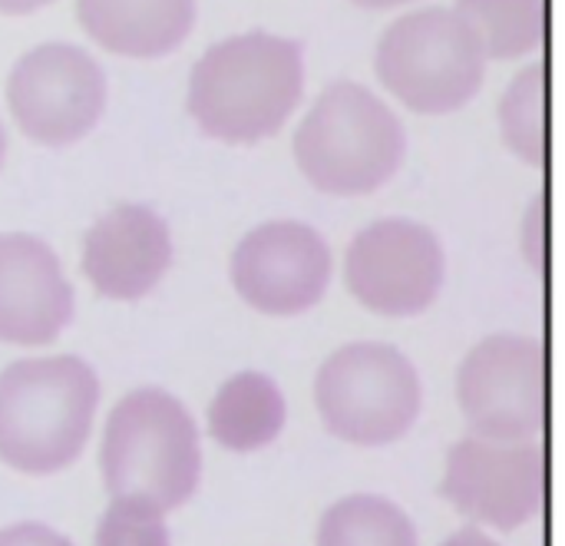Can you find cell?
Instances as JSON below:
<instances>
[{
  "label": "cell",
  "instance_id": "1",
  "mask_svg": "<svg viewBox=\"0 0 565 546\" xmlns=\"http://www.w3.org/2000/svg\"><path fill=\"white\" fill-rule=\"evenodd\" d=\"M305 93V50L291 36L248 30L212 43L189 73L185 106L195 126L228 146L275 136Z\"/></svg>",
  "mask_w": 565,
  "mask_h": 546
},
{
  "label": "cell",
  "instance_id": "2",
  "mask_svg": "<svg viewBox=\"0 0 565 546\" xmlns=\"http://www.w3.org/2000/svg\"><path fill=\"white\" fill-rule=\"evenodd\" d=\"M99 378L76 355L20 358L0 371V461L26 477H50L89 444Z\"/></svg>",
  "mask_w": 565,
  "mask_h": 546
},
{
  "label": "cell",
  "instance_id": "3",
  "mask_svg": "<svg viewBox=\"0 0 565 546\" xmlns=\"http://www.w3.org/2000/svg\"><path fill=\"white\" fill-rule=\"evenodd\" d=\"M291 149L301 176L318 192L338 199L371 196L404 166L407 129L371 86L334 80L298 123Z\"/></svg>",
  "mask_w": 565,
  "mask_h": 546
},
{
  "label": "cell",
  "instance_id": "4",
  "mask_svg": "<svg viewBox=\"0 0 565 546\" xmlns=\"http://www.w3.org/2000/svg\"><path fill=\"white\" fill-rule=\"evenodd\" d=\"M99 471L109 497L156 511L189 504L202 481V438L189 408L162 388L122 395L103 424Z\"/></svg>",
  "mask_w": 565,
  "mask_h": 546
},
{
  "label": "cell",
  "instance_id": "5",
  "mask_svg": "<svg viewBox=\"0 0 565 546\" xmlns=\"http://www.w3.org/2000/svg\"><path fill=\"white\" fill-rule=\"evenodd\" d=\"M321 424L354 448H391L420 418L424 385L414 361L384 342H351L315 375Z\"/></svg>",
  "mask_w": 565,
  "mask_h": 546
},
{
  "label": "cell",
  "instance_id": "6",
  "mask_svg": "<svg viewBox=\"0 0 565 546\" xmlns=\"http://www.w3.org/2000/svg\"><path fill=\"white\" fill-rule=\"evenodd\" d=\"M374 73L407 109L447 116L480 93L487 56L454 7H420L397 17L381 33Z\"/></svg>",
  "mask_w": 565,
  "mask_h": 546
},
{
  "label": "cell",
  "instance_id": "7",
  "mask_svg": "<svg viewBox=\"0 0 565 546\" xmlns=\"http://www.w3.org/2000/svg\"><path fill=\"white\" fill-rule=\"evenodd\" d=\"M106 99V70L76 43H40L7 76V109L17 129L46 149H66L86 139L99 126Z\"/></svg>",
  "mask_w": 565,
  "mask_h": 546
},
{
  "label": "cell",
  "instance_id": "8",
  "mask_svg": "<svg viewBox=\"0 0 565 546\" xmlns=\"http://www.w3.org/2000/svg\"><path fill=\"white\" fill-rule=\"evenodd\" d=\"M546 348L530 335H490L457 371V401L477 438L533 441L546 424Z\"/></svg>",
  "mask_w": 565,
  "mask_h": 546
},
{
  "label": "cell",
  "instance_id": "9",
  "mask_svg": "<svg viewBox=\"0 0 565 546\" xmlns=\"http://www.w3.org/2000/svg\"><path fill=\"white\" fill-rule=\"evenodd\" d=\"M344 285L374 315H424L447 279L444 245L424 222L381 219L361 229L344 252Z\"/></svg>",
  "mask_w": 565,
  "mask_h": 546
},
{
  "label": "cell",
  "instance_id": "10",
  "mask_svg": "<svg viewBox=\"0 0 565 546\" xmlns=\"http://www.w3.org/2000/svg\"><path fill=\"white\" fill-rule=\"evenodd\" d=\"M440 491L473 524L520 531L536 521L546 501L543 448L533 441L463 438L447 451Z\"/></svg>",
  "mask_w": 565,
  "mask_h": 546
},
{
  "label": "cell",
  "instance_id": "11",
  "mask_svg": "<svg viewBox=\"0 0 565 546\" xmlns=\"http://www.w3.org/2000/svg\"><path fill=\"white\" fill-rule=\"evenodd\" d=\"M331 272L334 259L321 232L295 219H275L252 229L228 262L238 298L271 318L311 312L328 295Z\"/></svg>",
  "mask_w": 565,
  "mask_h": 546
},
{
  "label": "cell",
  "instance_id": "12",
  "mask_svg": "<svg viewBox=\"0 0 565 546\" xmlns=\"http://www.w3.org/2000/svg\"><path fill=\"white\" fill-rule=\"evenodd\" d=\"M73 305L60 255L30 232H0V342L53 345L70 325Z\"/></svg>",
  "mask_w": 565,
  "mask_h": 546
},
{
  "label": "cell",
  "instance_id": "13",
  "mask_svg": "<svg viewBox=\"0 0 565 546\" xmlns=\"http://www.w3.org/2000/svg\"><path fill=\"white\" fill-rule=\"evenodd\" d=\"M169 265V222L142 202L113 206L83 239V275L109 302H139L166 279Z\"/></svg>",
  "mask_w": 565,
  "mask_h": 546
},
{
  "label": "cell",
  "instance_id": "14",
  "mask_svg": "<svg viewBox=\"0 0 565 546\" xmlns=\"http://www.w3.org/2000/svg\"><path fill=\"white\" fill-rule=\"evenodd\" d=\"M83 33L116 56L152 60L179 50L195 20V0H76Z\"/></svg>",
  "mask_w": 565,
  "mask_h": 546
},
{
  "label": "cell",
  "instance_id": "15",
  "mask_svg": "<svg viewBox=\"0 0 565 546\" xmlns=\"http://www.w3.org/2000/svg\"><path fill=\"white\" fill-rule=\"evenodd\" d=\"M288 421V401L275 378L262 371L232 375L209 401V438L232 454H255L271 448Z\"/></svg>",
  "mask_w": 565,
  "mask_h": 546
},
{
  "label": "cell",
  "instance_id": "16",
  "mask_svg": "<svg viewBox=\"0 0 565 546\" xmlns=\"http://www.w3.org/2000/svg\"><path fill=\"white\" fill-rule=\"evenodd\" d=\"M463 20L487 60H516L533 53L546 36L543 0H457Z\"/></svg>",
  "mask_w": 565,
  "mask_h": 546
},
{
  "label": "cell",
  "instance_id": "17",
  "mask_svg": "<svg viewBox=\"0 0 565 546\" xmlns=\"http://www.w3.org/2000/svg\"><path fill=\"white\" fill-rule=\"evenodd\" d=\"M315 546H420V537L414 521L394 501L351 494L324 511Z\"/></svg>",
  "mask_w": 565,
  "mask_h": 546
},
{
  "label": "cell",
  "instance_id": "18",
  "mask_svg": "<svg viewBox=\"0 0 565 546\" xmlns=\"http://www.w3.org/2000/svg\"><path fill=\"white\" fill-rule=\"evenodd\" d=\"M500 133L513 156L546 166L550 156V76L543 63L520 70L500 99Z\"/></svg>",
  "mask_w": 565,
  "mask_h": 546
},
{
  "label": "cell",
  "instance_id": "19",
  "mask_svg": "<svg viewBox=\"0 0 565 546\" xmlns=\"http://www.w3.org/2000/svg\"><path fill=\"white\" fill-rule=\"evenodd\" d=\"M93 546H172V537L162 511L142 501L109 497V507L96 524Z\"/></svg>",
  "mask_w": 565,
  "mask_h": 546
},
{
  "label": "cell",
  "instance_id": "20",
  "mask_svg": "<svg viewBox=\"0 0 565 546\" xmlns=\"http://www.w3.org/2000/svg\"><path fill=\"white\" fill-rule=\"evenodd\" d=\"M546 199H533L526 219H523V259L536 269V272H546Z\"/></svg>",
  "mask_w": 565,
  "mask_h": 546
},
{
  "label": "cell",
  "instance_id": "21",
  "mask_svg": "<svg viewBox=\"0 0 565 546\" xmlns=\"http://www.w3.org/2000/svg\"><path fill=\"white\" fill-rule=\"evenodd\" d=\"M0 546H73L70 537H63L56 527L40 521H20L0 527Z\"/></svg>",
  "mask_w": 565,
  "mask_h": 546
},
{
  "label": "cell",
  "instance_id": "22",
  "mask_svg": "<svg viewBox=\"0 0 565 546\" xmlns=\"http://www.w3.org/2000/svg\"><path fill=\"white\" fill-rule=\"evenodd\" d=\"M440 546H500L493 537H487L483 531H477V527H463V531H457V534H450L447 540Z\"/></svg>",
  "mask_w": 565,
  "mask_h": 546
},
{
  "label": "cell",
  "instance_id": "23",
  "mask_svg": "<svg viewBox=\"0 0 565 546\" xmlns=\"http://www.w3.org/2000/svg\"><path fill=\"white\" fill-rule=\"evenodd\" d=\"M46 3H53V0H0V13L3 17H26L33 10H43Z\"/></svg>",
  "mask_w": 565,
  "mask_h": 546
},
{
  "label": "cell",
  "instance_id": "24",
  "mask_svg": "<svg viewBox=\"0 0 565 546\" xmlns=\"http://www.w3.org/2000/svg\"><path fill=\"white\" fill-rule=\"evenodd\" d=\"M364 10H394V7H407V3H417V0H351Z\"/></svg>",
  "mask_w": 565,
  "mask_h": 546
},
{
  "label": "cell",
  "instance_id": "25",
  "mask_svg": "<svg viewBox=\"0 0 565 546\" xmlns=\"http://www.w3.org/2000/svg\"><path fill=\"white\" fill-rule=\"evenodd\" d=\"M3 159H7V129H3V119H0V169H3Z\"/></svg>",
  "mask_w": 565,
  "mask_h": 546
}]
</instances>
